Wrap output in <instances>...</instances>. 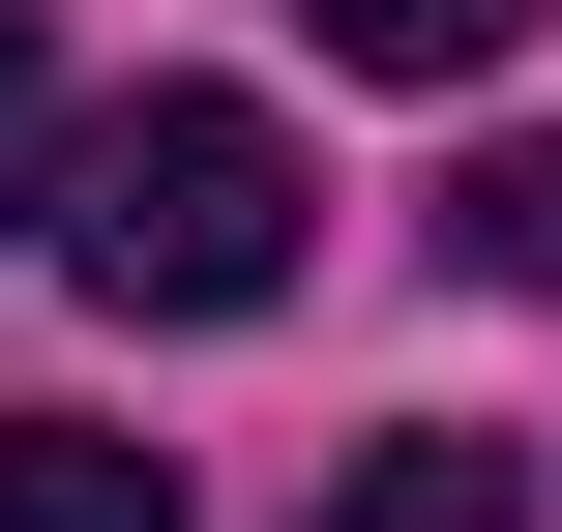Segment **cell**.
<instances>
[{
  "label": "cell",
  "instance_id": "cell-6",
  "mask_svg": "<svg viewBox=\"0 0 562 532\" xmlns=\"http://www.w3.org/2000/svg\"><path fill=\"white\" fill-rule=\"evenodd\" d=\"M30 178H59V59L0 30V237H30Z\"/></svg>",
  "mask_w": 562,
  "mask_h": 532
},
{
  "label": "cell",
  "instance_id": "cell-1",
  "mask_svg": "<svg viewBox=\"0 0 562 532\" xmlns=\"http://www.w3.org/2000/svg\"><path fill=\"white\" fill-rule=\"evenodd\" d=\"M30 237H59L119 326H267V296H296V118H267V89H148V118H89V148L30 178Z\"/></svg>",
  "mask_w": 562,
  "mask_h": 532
},
{
  "label": "cell",
  "instance_id": "cell-2",
  "mask_svg": "<svg viewBox=\"0 0 562 532\" xmlns=\"http://www.w3.org/2000/svg\"><path fill=\"white\" fill-rule=\"evenodd\" d=\"M0 532H178V444H89V415H0Z\"/></svg>",
  "mask_w": 562,
  "mask_h": 532
},
{
  "label": "cell",
  "instance_id": "cell-4",
  "mask_svg": "<svg viewBox=\"0 0 562 532\" xmlns=\"http://www.w3.org/2000/svg\"><path fill=\"white\" fill-rule=\"evenodd\" d=\"M296 30H326V59H356V89H474V59H504V30H533V0H296Z\"/></svg>",
  "mask_w": 562,
  "mask_h": 532
},
{
  "label": "cell",
  "instance_id": "cell-5",
  "mask_svg": "<svg viewBox=\"0 0 562 532\" xmlns=\"http://www.w3.org/2000/svg\"><path fill=\"white\" fill-rule=\"evenodd\" d=\"M445 267H474V296H562V148H474V178H445Z\"/></svg>",
  "mask_w": 562,
  "mask_h": 532
},
{
  "label": "cell",
  "instance_id": "cell-3",
  "mask_svg": "<svg viewBox=\"0 0 562 532\" xmlns=\"http://www.w3.org/2000/svg\"><path fill=\"white\" fill-rule=\"evenodd\" d=\"M326 532H533V474H504V444H356Z\"/></svg>",
  "mask_w": 562,
  "mask_h": 532
}]
</instances>
